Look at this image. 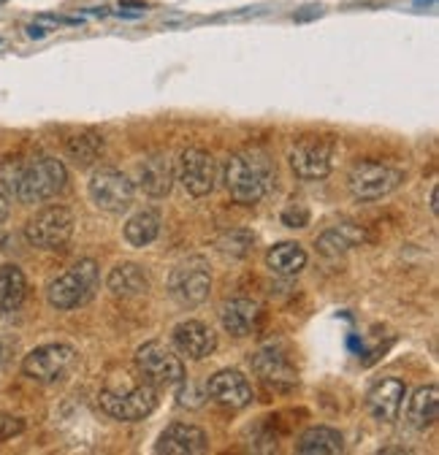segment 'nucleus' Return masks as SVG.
Segmentation results:
<instances>
[{
	"label": "nucleus",
	"instance_id": "f257e3e1",
	"mask_svg": "<svg viewBox=\"0 0 439 455\" xmlns=\"http://www.w3.org/2000/svg\"><path fill=\"white\" fill-rule=\"evenodd\" d=\"M274 177H277V171H274L268 152L260 147H244V149L234 152L226 163L228 196L244 206L263 201L274 185Z\"/></svg>",
	"mask_w": 439,
	"mask_h": 455
},
{
	"label": "nucleus",
	"instance_id": "f03ea898",
	"mask_svg": "<svg viewBox=\"0 0 439 455\" xmlns=\"http://www.w3.org/2000/svg\"><path fill=\"white\" fill-rule=\"evenodd\" d=\"M9 190L22 204H41L60 196L68 185V171L58 157L33 155L28 160L14 163L12 174H6Z\"/></svg>",
	"mask_w": 439,
	"mask_h": 455
},
{
	"label": "nucleus",
	"instance_id": "7ed1b4c3",
	"mask_svg": "<svg viewBox=\"0 0 439 455\" xmlns=\"http://www.w3.org/2000/svg\"><path fill=\"white\" fill-rule=\"evenodd\" d=\"M98 291V263L95 260H79L74 268H68L63 276L54 279L46 288V299L54 309L68 312L84 307Z\"/></svg>",
	"mask_w": 439,
	"mask_h": 455
},
{
	"label": "nucleus",
	"instance_id": "20e7f679",
	"mask_svg": "<svg viewBox=\"0 0 439 455\" xmlns=\"http://www.w3.org/2000/svg\"><path fill=\"white\" fill-rule=\"evenodd\" d=\"M402 182H404V171L391 163H382V160H358L347 174V188H350L353 198H358V201L386 198Z\"/></svg>",
	"mask_w": 439,
	"mask_h": 455
},
{
	"label": "nucleus",
	"instance_id": "39448f33",
	"mask_svg": "<svg viewBox=\"0 0 439 455\" xmlns=\"http://www.w3.org/2000/svg\"><path fill=\"white\" fill-rule=\"evenodd\" d=\"M76 217L68 206H46L25 225V239L38 250H60L71 242Z\"/></svg>",
	"mask_w": 439,
	"mask_h": 455
},
{
	"label": "nucleus",
	"instance_id": "423d86ee",
	"mask_svg": "<svg viewBox=\"0 0 439 455\" xmlns=\"http://www.w3.org/2000/svg\"><path fill=\"white\" fill-rule=\"evenodd\" d=\"M136 369L152 387H177L185 379L182 358L163 341H147L136 350Z\"/></svg>",
	"mask_w": 439,
	"mask_h": 455
},
{
	"label": "nucleus",
	"instance_id": "0eeeda50",
	"mask_svg": "<svg viewBox=\"0 0 439 455\" xmlns=\"http://www.w3.org/2000/svg\"><path fill=\"white\" fill-rule=\"evenodd\" d=\"M98 404H100V410L108 418L123 420V423H133V420H144V418H149L155 412V407H157V393L147 382L144 385L125 387V390L106 387L98 395Z\"/></svg>",
	"mask_w": 439,
	"mask_h": 455
},
{
	"label": "nucleus",
	"instance_id": "6e6552de",
	"mask_svg": "<svg viewBox=\"0 0 439 455\" xmlns=\"http://www.w3.org/2000/svg\"><path fill=\"white\" fill-rule=\"evenodd\" d=\"M212 293V271L209 263L204 258H188L185 263H180L172 276H169V296L185 307V309H196L201 307Z\"/></svg>",
	"mask_w": 439,
	"mask_h": 455
},
{
	"label": "nucleus",
	"instance_id": "1a4fd4ad",
	"mask_svg": "<svg viewBox=\"0 0 439 455\" xmlns=\"http://www.w3.org/2000/svg\"><path fill=\"white\" fill-rule=\"evenodd\" d=\"M136 196V185L131 177L115 168H100L90 180V201L108 214H123L131 209Z\"/></svg>",
	"mask_w": 439,
	"mask_h": 455
},
{
	"label": "nucleus",
	"instance_id": "9d476101",
	"mask_svg": "<svg viewBox=\"0 0 439 455\" xmlns=\"http://www.w3.org/2000/svg\"><path fill=\"white\" fill-rule=\"evenodd\" d=\"M76 363V350L68 345H41L33 353L25 355L22 371L25 377L41 382V385H54L71 374Z\"/></svg>",
	"mask_w": 439,
	"mask_h": 455
},
{
	"label": "nucleus",
	"instance_id": "9b49d317",
	"mask_svg": "<svg viewBox=\"0 0 439 455\" xmlns=\"http://www.w3.org/2000/svg\"><path fill=\"white\" fill-rule=\"evenodd\" d=\"M177 177L180 185L193 196V198H204L214 190L217 185V163L206 149L190 147L180 155L177 163Z\"/></svg>",
	"mask_w": 439,
	"mask_h": 455
},
{
	"label": "nucleus",
	"instance_id": "f8f14e48",
	"mask_svg": "<svg viewBox=\"0 0 439 455\" xmlns=\"http://www.w3.org/2000/svg\"><path fill=\"white\" fill-rule=\"evenodd\" d=\"M291 168L301 180H325L334 168V141L301 139L291 149Z\"/></svg>",
	"mask_w": 439,
	"mask_h": 455
},
{
	"label": "nucleus",
	"instance_id": "ddd939ff",
	"mask_svg": "<svg viewBox=\"0 0 439 455\" xmlns=\"http://www.w3.org/2000/svg\"><path fill=\"white\" fill-rule=\"evenodd\" d=\"M252 366L258 371V377L277 390H293L299 385V374L293 369L291 353L283 345H266L255 353Z\"/></svg>",
	"mask_w": 439,
	"mask_h": 455
},
{
	"label": "nucleus",
	"instance_id": "4468645a",
	"mask_svg": "<svg viewBox=\"0 0 439 455\" xmlns=\"http://www.w3.org/2000/svg\"><path fill=\"white\" fill-rule=\"evenodd\" d=\"M407 398V382L399 377H386L371 385V390L366 393V410L377 423H394L402 415Z\"/></svg>",
	"mask_w": 439,
	"mask_h": 455
},
{
	"label": "nucleus",
	"instance_id": "2eb2a0df",
	"mask_svg": "<svg viewBox=\"0 0 439 455\" xmlns=\"http://www.w3.org/2000/svg\"><path fill=\"white\" fill-rule=\"evenodd\" d=\"M206 395L220 407L228 410H244L252 404V385L250 379L236 371V369H223L209 377L206 382Z\"/></svg>",
	"mask_w": 439,
	"mask_h": 455
},
{
	"label": "nucleus",
	"instance_id": "dca6fc26",
	"mask_svg": "<svg viewBox=\"0 0 439 455\" xmlns=\"http://www.w3.org/2000/svg\"><path fill=\"white\" fill-rule=\"evenodd\" d=\"M172 341L180 355L190 361H204L217 350V336L209 325L198 320H185L172 331Z\"/></svg>",
	"mask_w": 439,
	"mask_h": 455
},
{
	"label": "nucleus",
	"instance_id": "f3484780",
	"mask_svg": "<svg viewBox=\"0 0 439 455\" xmlns=\"http://www.w3.org/2000/svg\"><path fill=\"white\" fill-rule=\"evenodd\" d=\"M263 317H266L263 307L250 299H231L220 309V323H223V328L236 339L258 333L263 325Z\"/></svg>",
	"mask_w": 439,
	"mask_h": 455
},
{
	"label": "nucleus",
	"instance_id": "a211bd4d",
	"mask_svg": "<svg viewBox=\"0 0 439 455\" xmlns=\"http://www.w3.org/2000/svg\"><path fill=\"white\" fill-rule=\"evenodd\" d=\"M155 450L166 452V455H198V452L209 450V436L201 428H196V426L174 423V426H169L166 431L157 436Z\"/></svg>",
	"mask_w": 439,
	"mask_h": 455
},
{
	"label": "nucleus",
	"instance_id": "6ab92c4d",
	"mask_svg": "<svg viewBox=\"0 0 439 455\" xmlns=\"http://www.w3.org/2000/svg\"><path fill=\"white\" fill-rule=\"evenodd\" d=\"M136 185L149 198H166L174 185V168L166 155H152L139 163V180Z\"/></svg>",
	"mask_w": 439,
	"mask_h": 455
},
{
	"label": "nucleus",
	"instance_id": "aec40b11",
	"mask_svg": "<svg viewBox=\"0 0 439 455\" xmlns=\"http://www.w3.org/2000/svg\"><path fill=\"white\" fill-rule=\"evenodd\" d=\"M106 288L117 299H139L149 293V274L139 263H120L108 271Z\"/></svg>",
	"mask_w": 439,
	"mask_h": 455
},
{
	"label": "nucleus",
	"instance_id": "412c9836",
	"mask_svg": "<svg viewBox=\"0 0 439 455\" xmlns=\"http://www.w3.org/2000/svg\"><path fill=\"white\" fill-rule=\"evenodd\" d=\"M436 418H439V387L436 385L418 387L407 404V423L415 431H426L436 423Z\"/></svg>",
	"mask_w": 439,
	"mask_h": 455
},
{
	"label": "nucleus",
	"instance_id": "4be33fe9",
	"mask_svg": "<svg viewBox=\"0 0 439 455\" xmlns=\"http://www.w3.org/2000/svg\"><path fill=\"white\" fill-rule=\"evenodd\" d=\"M363 239H366V231H363L361 225H355V222H339V225L328 228V231H323L317 236V250L323 255H328V258H337V255L358 247Z\"/></svg>",
	"mask_w": 439,
	"mask_h": 455
},
{
	"label": "nucleus",
	"instance_id": "5701e85b",
	"mask_svg": "<svg viewBox=\"0 0 439 455\" xmlns=\"http://www.w3.org/2000/svg\"><path fill=\"white\" fill-rule=\"evenodd\" d=\"M296 450L301 455H337L345 450V439L339 431L328 428V426H315V428H307L301 436H299V444Z\"/></svg>",
	"mask_w": 439,
	"mask_h": 455
},
{
	"label": "nucleus",
	"instance_id": "b1692460",
	"mask_svg": "<svg viewBox=\"0 0 439 455\" xmlns=\"http://www.w3.org/2000/svg\"><path fill=\"white\" fill-rule=\"evenodd\" d=\"M28 296V279L25 271L14 263L0 266V309L4 312H14L22 307Z\"/></svg>",
	"mask_w": 439,
	"mask_h": 455
},
{
	"label": "nucleus",
	"instance_id": "393cba45",
	"mask_svg": "<svg viewBox=\"0 0 439 455\" xmlns=\"http://www.w3.org/2000/svg\"><path fill=\"white\" fill-rule=\"evenodd\" d=\"M266 266L280 276H296L307 266V252L296 242H280L266 252Z\"/></svg>",
	"mask_w": 439,
	"mask_h": 455
},
{
	"label": "nucleus",
	"instance_id": "a878e982",
	"mask_svg": "<svg viewBox=\"0 0 439 455\" xmlns=\"http://www.w3.org/2000/svg\"><path fill=\"white\" fill-rule=\"evenodd\" d=\"M160 228H163L160 214L152 212V209H144V212H136V214L125 222L123 234H125V242H128L131 247H149V244L160 236Z\"/></svg>",
	"mask_w": 439,
	"mask_h": 455
},
{
	"label": "nucleus",
	"instance_id": "bb28decb",
	"mask_svg": "<svg viewBox=\"0 0 439 455\" xmlns=\"http://www.w3.org/2000/svg\"><path fill=\"white\" fill-rule=\"evenodd\" d=\"M66 155L76 165L87 168V165H92V163L100 160V155H103V139L95 131H79V133H74V136L66 139Z\"/></svg>",
	"mask_w": 439,
	"mask_h": 455
},
{
	"label": "nucleus",
	"instance_id": "cd10ccee",
	"mask_svg": "<svg viewBox=\"0 0 439 455\" xmlns=\"http://www.w3.org/2000/svg\"><path fill=\"white\" fill-rule=\"evenodd\" d=\"M252 244H255V236H250L247 231H242V228L239 231L226 234V239H220V250L228 252V255H236V258L247 255Z\"/></svg>",
	"mask_w": 439,
	"mask_h": 455
},
{
	"label": "nucleus",
	"instance_id": "c85d7f7f",
	"mask_svg": "<svg viewBox=\"0 0 439 455\" xmlns=\"http://www.w3.org/2000/svg\"><path fill=\"white\" fill-rule=\"evenodd\" d=\"M177 398H180V407L198 410V407H201V402H204V393H201V390H196V382L182 379V382H180V393H177Z\"/></svg>",
	"mask_w": 439,
	"mask_h": 455
},
{
	"label": "nucleus",
	"instance_id": "c756f323",
	"mask_svg": "<svg viewBox=\"0 0 439 455\" xmlns=\"http://www.w3.org/2000/svg\"><path fill=\"white\" fill-rule=\"evenodd\" d=\"M283 225L285 228H307L309 225V209L307 206H288L283 212Z\"/></svg>",
	"mask_w": 439,
	"mask_h": 455
},
{
	"label": "nucleus",
	"instance_id": "7c9ffc66",
	"mask_svg": "<svg viewBox=\"0 0 439 455\" xmlns=\"http://www.w3.org/2000/svg\"><path fill=\"white\" fill-rule=\"evenodd\" d=\"M22 428H25V420H20V418H4V420H0V439H12Z\"/></svg>",
	"mask_w": 439,
	"mask_h": 455
},
{
	"label": "nucleus",
	"instance_id": "2f4dec72",
	"mask_svg": "<svg viewBox=\"0 0 439 455\" xmlns=\"http://www.w3.org/2000/svg\"><path fill=\"white\" fill-rule=\"evenodd\" d=\"M6 217H9V196L4 188H0V222H4Z\"/></svg>",
	"mask_w": 439,
	"mask_h": 455
},
{
	"label": "nucleus",
	"instance_id": "473e14b6",
	"mask_svg": "<svg viewBox=\"0 0 439 455\" xmlns=\"http://www.w3.org/2000/svg\"><path fill=\"white\" fill-rule=\"evenodd\" d=\"M28 33H30V38H44L46 36L44 28H28Z\"/></svg>",
	"mask_w": 439,
	"mask_h": 455
},
{
	"label": "nucleus",
	"instance_id": "72a5a7b5",
	"mask_svg": "<svg viewBox=\"0 0 439 455\" xmlns=\"http://www.w3.org/2000/svg\"><path fill=\"white\" fill-rule=\"evenodd\" d=\"M428 204H431V214H436V212H439V206H436V188H431V198H428Z\"/></svg>",
	"mask_w": 439,
	"mask_h": 455
}]
</instances>
